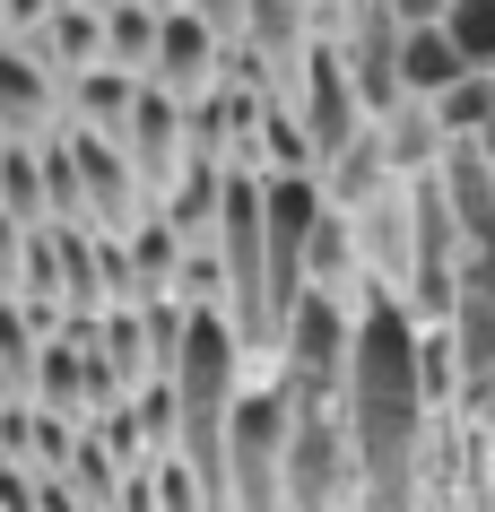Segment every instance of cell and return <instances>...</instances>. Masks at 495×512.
I'll return each mask as SVG.
<instances>
[{"mask_svg":"<svg viewBox=\"0 0 495 512\" xmlns=\"http://www.w3.org/2000/svg\"><path fill=\"white\" fill-rule=\"evenodd\" d=\"M339 434H348V469H357L365 512H417L426 478V374H417V313L400 296H357V339H348V374H339Z\"/></svg>","mask_w":495,"mask_h":512,"instance_id":"cell-1","label":"cell"},{"mask_svg":"<svg viewBox=\"0 0 495 512\" xmlns=\"http://www.w3.org/2000/svg\"><path fill=\"white\" fill-rule=\"evenodd\" d=\"M218 79H226V44L200 27L192 9H174V0H165V9H157V53H148V87L174 96V105H200Z\"/></svg>","mask_w":495,"mask_h":512,"instance_id":"cell-2","label":"cell"},{"mask_svg":"<svg viewBox=\"0 0 495 512\" xmlns=\"http://www.w3.org/2000/svg\"><path fill=\"white\" fill-rule=\"evenodd\" d=\"M44 131H61V79L18 35H0V139H44Z\"/></svg>","mask_w":495,"mask_h":512,"instance_id":"cell-3","label":"cell"},{"mask_svg":"<svg viewBox=\"0 0 495 512\" xmlns=\"http://www.w3.org/2000/svg\"><path fill=\"white\" fill-rule=\"evenodd\" d=\"M452 79H461V53H452V35H443L435 18L400 27V53H391V87H400V105H435Z\"/></svg>","mask_w":495,"mask_h":512,"instance_id":"cell-4","label":"cell"},{"mask_svg":"<svg viewBox=\"0 0 495 512\" xmlns=\"http://www.w3.org/2000/svg\"><path fill=\"white\" fill-rule=\"evenodd\" d=\"M96 18H105V70L148 79V53H157V9H148V0H96Z\"/></svg>","mask_w":495,"mask_h":512,"instance_id":"cell-5","label":"cell"},{"mask_svg":"<svg viewBox=\"0 0 495 512\" xmlns=\"http://www.w3.org/2000/svg\"><path fill=\"white\" fill-rule=\"evenodd\" d=\"M435 27L452 35L461 70H487V79H495V0H452V9H443Z\"/></svg>","mask_w":495,"mask_h":512,"instance_id":"cell-6","label":"cell"},{"mask_svg":"<svg viewBox=\"0 0 495 512\" xmlns=\"http://www.w3.org/2000/svg\"><path fill=\"white\" fill-rule=\"evenodd\" d=\"M461 296H478V304L495 313V235H478V243L461 252Z\"/></svg>","mask_w":495,"mask_h":512,"instance_id":"cell-7","label":"cell"},{"mask_svg":"<svg viewBox=\"0 0 495 512\" xmlns=\"http://www.w3.org/2000/svg\"><path fill=\"white\" fill-rule=\"evenodd\" d=\"M174 9H192V18H200V27H209V35H218V44H226V53H235V27H244V0H174Z\"/></svg>","mask_w":495,"mask_h":512,"instance_id":"cell-8","label":"cell"},{"mask_svg":"<svg viewBox=\"0 0 495 512\" xmlns=\"http://www.w3.org/2000/svg\"><path fill=\"white\" fill-rule=\"evenodd\" d=\"M18 243H27V226L0 209V296H9V270H18Z\"/></svg>","mask_w":495,"mask_h":512,"instance_id":"cell-9","label":"cell"},{"mask_svg":"<svg viewBox=\"0 0 495 512\" xmlns=\"http://www.w3.org/2000/svg\"><path fill=\"white\" fill-rule=\"evenodd\" d=\"M391 18H400V27H417V18H443V9H452V0H383Z\"/></svg>","mask_w":495,"mask_h":512,"instance_id":"cell-10","label":"cell"},{"mask_svg":"<svg viewBox=\"0 0 495 512\" xmlns=\"http://www.w3.org/2000/svg\"><path fill=\"white\" fill-rule=\"evenodd\" d=\"M487 183H495V157H487Z\"/></svg>","mask_w":495,"mask_h":512,"instance_id":"cell-11","label":"cell"}]
</instances>
